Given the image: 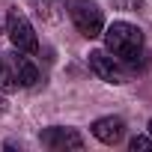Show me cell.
I'll return each mask as SVG.
<instances>
[{
  "mask_svg": "<svg viewBox=\"0 0 152 152\" xmlns=\"http://www.w3.org/2000/svg\"><path fill=\"white\" fill-rule=\"evenodd\" d=\"M6 36H9V42H12L15 51L33 54V51L39 48V39H36L33 24H30L18 9H9V15H6Z\"/></svg>",
  "mask_w": 152,
  "mask_h": 152,
  "instance_id": "5b68a950",
  "label": "cell"
},
{
  "mask_svg": "<svg viewBox=\"0 0 152 152\" xmlns=\"http://www.w3.org/2000/svg\"><path fill=\"white\" fill-rule=\"evenodd\" d=\"M102 36H104V48H107L116 60L131 63V66L137 63V57H140V51H143V33H140L137 24L113 21L110 27L102 30Z\"/></svg>",
  "mask_w": 152,
  "mask_h": 152,
  "instance_id": "6da1fadb",
  "label": "cell"
},
{
  "mask_svg": "<svg viewBox=\"0 0 152 152\" xmlns=\"http://www.w3.org/2000/svg\"><path fill=\"white\" fill-rule=\"evenodd\" d=\"M93 137L107 143V146H116L122 137H125V122L119 116H102L93 122Z\"/></svg>",
  "mask_w": 152,
  "mask_h": 152,
  "instance_id": "52a82bcc",
  "label": "cell"
},
{
  "mask_svg": "<svg viewBox=\"0 0 152 152\" xmlns=\"http://www.w3.org/2000/svg\"><path fill=\"white\" fill-rule=\"evenodd\" d=\"M128 146H131V152H137V149H152V137H143V134H140V137H131Z\"/></svg>",
  "mask_w": 152,
  "mask_h": 152,
  "instance_id": "9c48e42d",
  "label": "cell"
},
{
  "mask_svg": "<svg viewBox=\"0 0 152 152\" xmlns=\"http://www.w3.org/2000/svg\"><path fill=\"white\" fill-rule=\"evenodd\" d=\"M0 72H3V57H0Z\"/></svg>",
  "mask_w": 152,
  "mask_h": 152,
  "instance_id": "7c38bea8",
  "label": "cell"
},
{
  "mask_svg": "<svg viewBox=\"0 0 152 152\" xmlns=\"http://www.w3.org/2000/svg\"><path fill=\"white\" fill-rule=\"evenodd\" d=\"M3 33H6V30H3V21H0V36H3Z\"/></svg>",
  "mask_w": 152,
  "mask_h": 152,
  "instance_id": "30bf717a",
  "label": "cell"
},
{
  "mask_svg": "<svg viewBox=\"0 0 152 152\" xmlns=\"http://www.w3.org/2000/svg\"><path fill=\"white\" fill-rule=\"evenodd\" d=\"M90 72L104 84H125L128 69L122 60H116L110 51H90Z\"/></svg>",
  "mask_w": 152,
  "mask_h": 152,
  "instance_id": "277c9868",
  "label": "cell"
},
{
  "mask_svg": "<svg viewBox=\"0 0 152 152\" xmlns=\"http://www.w3.org/2000/svg\"><path fill=\"white\" fill-rule=\"evenodd\" d=\"M39 140L48 146V149H84V137L75 131V128H60V125H54V128H45L42 134H39Z\"/></svg>",
  "mask_w": 152,
  "mask_h": 152,
  "instance_id": "8992f818",
  "label": "cell"
},
{
  "mask_svg": "<svg viewBox=\"0 0 152 152\" xmlns=\"http://www.w3.org/2000/svg\"><path fill=\"white\" fill-rule=\"evenodd\" d=\"M113 6L125 9V12H137V9H143V0H113Z\"/></svg>",
  "mask_w": 152,
  "mask_h": 152,
  "instance_id": "ba28073f",
  "label": "cell"
},
{
  "mask_svg": "<svg viewBox=\"0 0 152 152\" xmlns=\"http://www.w3.org/2000/svg\"><path fill=\"white\" fill-rule=\"evenodd\" d=\"M36 84H39V69L30 57H24V51L3 57V72H0V90L3 93H12L18 87H36Z\"/></svg>",
  "mask_w": 152,
  "mask_h": 152,
  "instance_id": "7a4b0ae2",
  "label": "cell"
},
{
  "mask_svg": "<svg viewBox=\"0 0 152 152\" xmlns=\"http://www.w3.org/2000/svg\"><path fill=\"white\" fill-rule=\"evenodd\" d=\"M149 137H152V119H149Z\"/></svg>",
  "mask_w": 152,
  "mask_h": 152,
  "instance_id": "8fae6325",
  "label": "cell"
},
{
  "mask_svg": "<svg viewBox=\"0 0 152 152\" xmlns=\"http://www.w3.org/2000/svg\"><path fill=\"white\" fill-rule=\"evenodd\" d=\"M69 15L75 21V27H78L81 36L87 39H99L102 30H104V15L102 9L93 3V0H72L69 3Z\"/></svg>",
  "mask_w": 152,
  "mask_h": 152,
  "instance_id": "3957f363",
  "label": "cell"
}]
</instances>
